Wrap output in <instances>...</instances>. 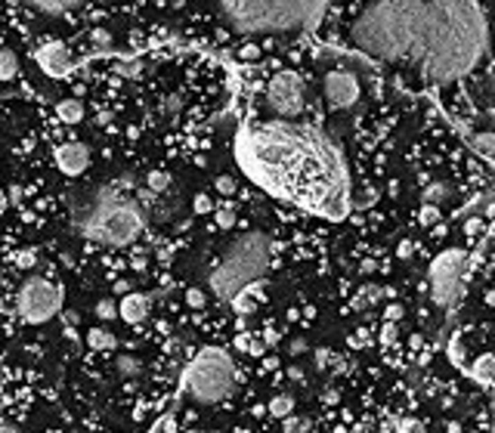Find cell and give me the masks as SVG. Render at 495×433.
<instances>
[{
    "instance_id": "obj_1",
    "label": "cell",
    "mask_w": 495,
    "mask_h": 433,
    "mask_svg": "<svg viewBox=\"0 0 495 433\" xmlns=\"http://www.w3.org/2000/svg\"><path fill=\"white\" fill-rule=\"evenodd\" d=\"M350 44L381 62L412 65L431 84L465 78L489 50L486 10L465 0H381L350 25Z\"/></svg>"
},
{
    "instance_id": "obj_2",
    "label": "cell",
    "mask_w": 495,
    "mask_h": 433,
    "mask_svg": "<svg viewBox=\"0 0 495 433\" xmlns=\"http://www.w3.org/2000/svg\"><path fill=\"white\" fill-rule=\"evenodd\" d=\"M235 158L269 195L332 220L347 214V164L338 145L316 127L294 121L242 127L235 136Z\"/></svg>"
},
{
    "instance_id": "obj_3",
    "label": "cell",
    "mask_w": 495,
    "mask_h": 433,
    "mask_svg": "<svg viewBox=\"0 0 495 433\" xmlns=\"http://www.w3.org/2000/svg\"><path fill=\"white\" fill-rule=\"evenodd\" d=\"M328 3H297V0H248V3H223V19L235 31H297L313 28Z\"/></svg>"
},
{
    "instance_id": "obj_4",
    "label": "cell",
    "mask_w": 495,
    "mask_h": 433,
    "mask_svg": "<svg viewBox=\"0 0 495 433\" xmlns=\"http://www.w3.org/2000/svg\"><path fill=\"white\" fill-rule=\"evenodd\" d=\"M267 266H269V238L263 232H245L226 248L223 260L210 272L208 285L217 301H233L257 276H263Z\"/></svg>"
},
{
    "instance_id": "obj_5",
    "label": "cell",
    "mask_w": 495,
    "mask_h": 433,
    "mask_svg": "<svg viewBox=\"0 0 495 433\" xmlns=\"http://www.w3.org/2000/svg\"><path fill=\"white\" fill-rule=\"evenodd\" d=\"M235 362L226 350L220 346H208L183 371V387L198 403H223L233 396L235 390Z\"/></svg>"
},
{
    "instance_id": "obj_6",
    "label": "cell",
    "mask_w": 495,
    "mask_h": 433,
    "mask_svg": "<svg viewBox=\"0 0 495 433\" xmlns=\"http://www.w3.org/2000/svg\"><path fill=\"white\" fill-rule=\"evenodd\" d=\"M146 229V217L136 204L124 202L118 198L115 192H102V202L99 208L90 214V220L84 223V236L87 238H96L102 245H130L134 238H140V232Z\"/></svg>"
},
{
    "instance_id": "obj_7",
    "label": "cell",
    "mask_w": 495,
    "mask_h": 433,
    "mask_svg": "<svg viewBox=\"0 0 495 433\" xmlns=\"http://www.w3.org/2000/svg\"><path fill=\"white\" fill-rule=\"evenodd\" d=\"M62 297H65L62 285L50 282V279H41V276H31V279H25L22 291H19L16 310L28 325H44V322H50L53 316L62 312Z\"/></svg>"
},
{
    "instance_id": "obj_8",
    "label": "cell",
    "mask_w": 495,
    "mask_h": 433,
    "mask_svg": "<svg viewBox=\"0 0 495 433\" xmlns=\"http://www.w3.org/2000/svg\"><path fill=\"white\" fill-rule=\"evenodd\" d=\"M465 269H467V254L461 248H452L446 254H440L437 260L431 263V297L437 306H455L465 291L461 279H465Z\"/></svg>"
},
{
    "instance_id": "obj_9",
    "label": "cell",
    "mask_w": 495,
    "mask_h": 433,
    "mask_svg": "<svg viewBox=\"0 0 495 433\" xmlns=\"http://www.w3.org/2000/svg\"><path fill=\"white\" fill-rule=\"evenodd\" d=\"M267 99L269 109L279 118H297L307 105V81L297 71H279L273 81L267 84Z\"/></svg>"
},
{
    "instance_id": "obj_10",
    "label": "cell",
    "mask_w": 495,
    "mask_h": 433,
    "mask_svg": "<svg viewBox=\"0 0 495 433\" xmlns=\"http://www.w3.org/2000/svg\"><path fill=\"white\" fill-rule=\"evenodd\" d=\"M325 99L332 109H350L359 99V81L353 71H328L325 78Z\"/></svg>"
},
{
    "instance_id": "obj_11",
    "label": "cell",
    "mask_w": 495,
    "mask_h": 433,
    "mask_svg": "<svg viewBox=\"0 0 495 433\" xmlns=\"http://www.w3.org/2000/svg\"><path fill=\"white\" fill-rule=\"evenodd\" d=\"M35 59H37L44 75H50V78H69L71 71H75V59H71L69 46L59 44V41L44 44L41 50L35 53Z\"/></svg>"
},
{
    "instance_id": "obj_12",
    "label": "cell",
    "mask_w": 495,
    "mask_h": 433,
    "mask_svg": "<svg viewBox=\"0 0 495 433\" xmlns=\"http://www.w3.org/2000/svg\"><path fill=\"white\" fill-rule=\"evenodd\" d=\"M56 164L62 173H69V177H78V173H84L90 168V149L84 143H65L56 149Z\"/></svg>"
},
{
    "instance_id": "obj_13",
    "label": "cell",
    "mask_w": 495,
    "mask_h": 433,
    "mask_svg": "<svg viewBox=\"0 0 495 433\" xmlns=\"http://www.w3.org/2000/svg\"><path fill=\"white\" fill-rule=\"evenodd\" d=\"M118 316L124 319V322H130V325H140L143 319L149 316V297L146 294H124V301L118 303Z\"/></svg>"
},
{
    "instance_id": "obj_14",
    "label": "cell",
    "mask_w": 495,
    "mask_h": 433,
    "mask_svg": "<svg viewBox=\"0 0 495 433\" xmlns=\"http://www.w3.org/2000/svg\"><path fill=\"white\" fill-rule=\"evenodd\" d=\"M471 378L483 390L492 387V378H495V356H492V353H480V356L474 359V362H471Z\"/></svg>"
},
{
    "instance_id": "obj_15",
    "label": "cell",
    "mask_w": 495,
    "mask_h": 433,
    "mask_svg": "<svg viewBox=\"0 0 495 433\" xmlns=\"http://www.w3.org/2000/svg\"><path fill=\"white\" fill-rule=\"evenodd\" d=\"M446 198H452V189H449V183H427L424 192H421V204H433V208H440V202H446Z\"/></svg>"
},
{
    "instance_id": "obj_16",
    "label": "cell",
    "mask_w": 495,
    "mask_h": 433,
    "mask_svg": "<svg viewBox=\"0 0 495 433\" xmlns=\"http://www.w3.org/2000/svg\"><path fill=\"white\" fill-rule=\"evenodd\" d=\"M56 115H59V121H65V124H78L84 118V103L81 99H62V103L56 105Z\"/></svg>"
},
{
    "instance_id": "obj_17",
    "label": "cell",
    "mask_w": 495,
    "mask_h": 433,
    "mask_svg": "<svg viewBox=\"0 0 495 433\" xmlns=\"http://www.w3.org/2000/svg\"><path fill=\"white\" fill-rule=\"evenodd\" d=\"M115 335L109 328H90L87 331V346L90 350H115Z\"/></svg>"
},
{
    "instance_id": "obj_18",
    "label": "cell",
    "mask_w": 495,
    "mask_h": 433,
    "mask_svg": "<svg viewBox=\"0 0 495 433\" xmlns=\"http://www.w3.org/2000/svg\"><path fill=\"white\" fill-rule=\"evenodd\" d=\"M294 409H297V403L288 393H279V396H273V403H269V415L273 418H291Z\"/></svg>"
},
{
    "instance_id": "obj_19",
    "label": "cell",
    "mask_w": 495,
    "mask_h": 433,
    "mask_svg": "<svg viewBox=\"0 0 495 433\" xmlns=\"http://www.w3.org/2000/svg\"><path fill=\"white\" fill-rule=\"evenodd\" d=\"M19 75V59L12 50H0V81H12Z\"/></svg>"
},
{
    "instance_id": "obj_20",
    "label": "cell",
    "mask_w": 495,
    "mask_h": 433,
    "mask_svg": "<svg viewBox=\"0 0 495 433\" xmlns=\"http://www.w3.org/2000/svg\"><path fill=\"white\" fill-rule=\"evenodd\" d=\"M471 149H477V155L483 161H492V130H483L480 136H471Z\"/></svg>"
},
{
    "instance_id": "obj_21",
    "label": "cell",
    "mask_w": 495,
    "mask_h": 433,
    "mask_svg": "<svg viewBox=\"0 0 495 433\" xmlns=\"http://www.w3.org/2000/svg\"><path fill=\"white\" fill-rule=\"evenodd\" d=\"M381 297H384V291L381 288H375V285H366V288L356 294V301H353V306L356 310H366V306H372V303H378Z\"/></svg>"
},
{
    "instance_id": "obj_22",
    "label": "cell",
    "mask_w": 495,
    "mask_h": 433,
    "mask_svg": "<svg viewBox=\"0 0 495 433\" xmlns=\"http://www.w3.org/2000/svg\"><path fill=\"white\" fill-rule=\"evenodd\" d=\"M115 369L121 371L124 378H136L143 371V365H140V359H136V356H127V353H124V356L115 359Z\"/></svg>"
},
{
    "instance_id": "obj_23",
    "label": "cell",
    "mask_w": 495,
    "mask_h": 433,
    "mask_svg": "<svg viewBox=\"0 0 495 433\" xmlns=\"http://www.w3.org/2000/svg\"><path fill=\"white\" fill-rule=\"evenodd\" d=\"M41 12H50V16H62V12H69L71 6H78V3H69V0H41V3H35Z\"/></svg>"
},
{
    "instance_id": "obj_24",
    "label": "cell",
    "mask_w": 495,
    "mask_h": 433,
    "mask_svg": "<svg viewBox=\"0 0 495 433\" xmlns=\"http://www.w3.org/2000/svg\"><path fill=\"white\" fill-rule=\"evenodd\" d=\"M217 226H220V229H233L235 226V208L233 204H223V208L217 211Z\"/></svg>"
},
{
    "instance_id": "obj_25",
    "label": "cell",
    "mask_w": 495,
    "mask_h": 433,
    "mask_svg": "<svg viewBox=\"0 0 495 433\" xmlns=\"http://www.w3.org/2000/svg\"><path fill=\"white\" fill-rule=\"evenodd\" d=\"M168 186H170L168 173H161V170H152L149 173V192H168Z\"/></svg>"
},
{
    "instance_id": "obj_26",
    "label": "cell",
    "mask_w": 495,
    "mask_h": 433,
    "mask_svg": "<svg viewBox=\"0 0 495 433\" xmlns=\"http://www.w3.org/2000/svg\"><path fill=\"white\" fill-rule=\"evenodd\" d=\"M418 220H421V226H433V223H440V208H433V204H421Z\"/></svg>"
},
{
    "instance_id": "obj_27",
    "label": "cell",
    "mask_w": 495,
    "mask_h": 433,
    "mask_svg": "<svg viewBox=\"0 0 495 433\" xmlns=\"http://www.w3.org/2000/svg\"><path fill=\"white\" fill-rule=\"evenodd\" d=\"M396 433H424V424L415 418H402V421H396Z\"/></svg>"
},
{
    "instance_id": "obj_28",
    "label": "cell",
    "mask_w": 495,
    "mask_h": 433,
    "mask_svg": "<svg viewBox=\"0 0 495 433\" xmlns=\"http://www.w3.org/2000/svg\"><path fill=\"white\" fill-rule=\"evenodd\" d=\"M93 310H96L99 319H115V316H118V303H115V301H99Z\"/></svg>"
},
{
    "instance_id": "obj_29",
    "label": "cell",
    "mask_w": 495,
    "mask_h": 433,
    "mask_svg": "<svg viewBox=\"0 0 495 433\" xmlns=\"http://www.w3.org/2000/svg\"><path fill=\"white\" fill-rule=\"evenodd\" d=\"M214 186H217V192H220V195H233V192L239 189L233 177H217V179H214Z\"/></svg>"
},
{
    "instance_id": "obj_30",
    "label": "cell",
    "mask_w": 495,
    "mask_h": 433,
    "mask_svg": "<svg viewBox=\"0 0 495 433\" xmlns=\"http://www.w3.org/2000/svg\"><path fill=\"white\" fill-rule=\"evenodd\" d=\"M402 312H406V310H402V303H387V306H384V322L396 325V322L402 319Z\"/></svg>"
},
{
    "instance_id": "obj_31",
    "label": "cell",
    "mask_w": 495,
    "mask_h": 433,
    "mask_svg": "<svg viewBox=\"0 0 495 433\" xmlns=\"http://www.w3.org/2000/svg\"><path fill=\"white\" fill-rule=\"evenodd\" d=\"M233 306H235V312H239V316H245V312H254V301H251V297H245V294H239V297H233Z\"/></svg>"
},
{
    "instance_id": "obj_32",
    "label": "cell",
    "mask_w": 495,
    "mask_h": 433,
    "mask_svg": "<svg viewBox=\"0 0 495 433\" xmlns=\"http://www.w3.org/2000/svg\"><path fill=\"white\" fill-rule=\"evenodd\" d=\"M396 337H399V331H396V325H390V322H384V325H381V341H384L387 346H390V344H396Z\"/></svg>"
},
{
    "instance_id": "obj_33",
    "label": "cell",
    "mask_w": 495,
    "mask_h": 433,
    "mask_svg": "<svg viewBox=\"0 0 495 433\" xmlns=\"http://www.w3.org/2000/svg\"><path fill=\"white\" fill-rule=\"evenodd\" d=\"M195 214H210V211H214V204H210V198L208 195H195Z\"/></svg>"
},
{
    "instance_id": "obj_34",
    "label": "cell",
    "mask_w": 495,
    "mask_h": 433,
    "mask_svg": "<svg viewBox=\"0 0 495 433\" xmlns=\"http://www.w3.org/2000/svg\"><path fill=\"white\" fill-rule=\"evenodd\" d=\"M186 303L195 306V310H201V306H204V294H201L198 288H189V291H186Z\"/></svg>"
},
{
    "instance_id": "obj_35",
    "label": "cell",
    "mask_w": 495,
    "mask_h": 433,
    "mask_svg": "<svg viewBox=\"0 0 495 433\" xmlns=\"http://www.w3.org/2000/svg\"><path fill=\"white\" fill-rule=\"evenodd\" d=\"M118 71H121L124 78H136V75L143 71V65H140V62H127V65L121 62V65H118Z\"/></svg>"
},
{
    "instance_id": "obj_36",
    "label": "cell",
    "mask_w": 495,
    "mask_h": 433,
    "mask_svg": "<svg viewBox=\"0 0 495 433\" xmlns=\"http://www.w3.org/2000/svg\"><path fill=\"white\" fill-rule=\"evenodd\" d=\"M412 251H415V245L408 242V238H402V242H399V248H396V257L408 260V257H412Z\"/></svg>"
},
{
    "instance_id": "obj_37",
    "label": "cell",
    "mask_w": 495,
    "mask_h": 433,
    "mask_svg": "<svg viewBox=\"0 0 495 433\" xmlns=\"http://www.w3.org/2000/svg\"><path fill=\"white\" fill-rule=\"evenodd\" d=\"M90 37H93V44H99V46H109V44H111V35H109L105 28H96Z\"/></svg>"
},
{
    "instance_id": "obj_38",
    "label": "cell",
    "mask_w": 495,
    "mask_h": 433,
    "mask_svg": "<svg viewBox=\"0 0 495 433\" xmlns=\"http://www.w3.org/2000/svg\"><path fill=\"white\" fill-rule=\"evenodd\" d=\"M449 356H452L455 365H461V337H452V346H449Z\"/></svg>"
},
{
    "instance_id": "obj_39",
    "label": "cell",
    "mask_w": 495,
    "mask_h": 433,
    "mask_svg": "<svg viewBox=\"0 0 495 433\" xmlns=\"http://www.w3.org/2000/svg\"><path fill=\"white\" fill-rule=\"evenodd\" d=\"M338 399H341V393H338V390H334V387H328V390H322V403H325V405H334V403H338Z\"/></svg>"
},
{
    "instance_id": "obj_40",
    "label": "cell",
    "mask_w": 495,
    "mask_h": 433,
    "mask_svg": "<svg viewBox=\"0 0 495 433\" xmlns=\"http://www.w3.org/2000/svg\"><path fill=\"white\" fill-rule=\"evenodd\" d=\"M35 263H37L35 251H22V254H19V266H35Z\"/></svg>"
},
{
    "instance_id": "obj_41",
    "label": "cell",
    "mask_w": 495,
    "mask_h": 433,
    "mask_svg": "<svg viewBox=\"0 0 495 433\" xmlns=\"http://www.w3.org/2000/svg\"><path fill=\"white\" fill-rule=\"evenodd\" d=\"M328 362H332V350H319V353H316V365H319V369H322V365H328Z\"/></svg>"
},
{
    "instance_id": "obj_42",
    "label": "cell",
    "mask_w": 495,
    "mask_h": 433,
    "mask_svg": "<svg viewBox=\"0 0 495 433\" xmlns=\"http://www.w3.org/2000/svg\"><path fill=\"white\" fill-rule=\"evenodd\" d=\"M307 346H309V344L303 341V337H297V341L291 344V353H294V356H300V353H307Z\"/></svg>"
},
{
    "instance_id": "obj_43",
    "label": "cell",
    "mask_w": 495,
    "mask_h": 433,
    "mask_svg": "<svg viewBox=\"0 0 495 433\" xmlns=\"http://www.w3.org/2000/svg\"><path fill=\"white\" fill-rule=\"evenodd\" d=\"M477 229H480V220H467V223H465V232H467V236H477Z\"/></svg>"
},
{
    "instance_id": "obj_44",
    "label": "cell",
    "mask_w": 495,
    "mask_h": 433,
    "mask_svg": "<svg viewBox=\"0 0 495 433\" xmlns=\"http://www.w3.org/2000/svg\"><path fill=\"white\" fill-rule=\"evenodd\" d=\"M115 291L118 294H130V282L127 279H124V282H115Z\"/></svg>"
},
{
    "instance_id": "obj_45",
    "label": "cell",
    "mask_w": 495,
    "mask_h": 433,
    "mask_svg": "<svg viewBox=\"0 0 495 433\" xmlns=\"http://www.w3.org/2000/svg\"><path fill=\"white\" fill-rule=\"evenodd\" d=\"M62 322L69 325V328L71 325H78V312H62Z\"/></svg>"
},
{
    "instance_id": "obj_46",
    "label": "cell",
    "mask_w": 495,
    "mask_h": 433,
    "mask_svg": "<svg viewBox=\"0 0 495 433\" xmlns=\"http://www.w3.org/2000/svg\"><path fill=\"white\" fill-rule=\"evenodd\" d=\"M10 198H12V202H22V186H12V189H10Z\"/></svg>"
},
{
    "instance_id": "obj_47",
    "label": "cell",
    "mask_w": 495,
    "mask_h": 433,
    "mask_svg": "<svg viewBox=\"0 0 495 433\" xmlns=\"http://www.w3.org/2000/svg\"><path fill=\"white\" fill-rule=\"evenodd\" d=\"M288 375H291V381H303V371L300 369H291Z\"/></svg>"
},
{
    "instance_id": "obj_48",
    "label": "cell",
    "mask_w": 495,
    "mask_h": 433,
    "mask_svg": "<svg viewBox=\"0 0 495 433\" xmlns=\"http://www.w3.org/2000/svg\"><path fill=\"white\" fill-rule=\"evenodd\" d=\"M168 109H170V112H177V109H180V96H174V99H170V103H168Z\"/></svg>"
},
{
    "instance_id": "obj_49",
    "label": "cell",
    "mask_w": 495,
    "mask_h": 433,
    "mask_svg": "<svg viewBox=\"0 0 495 433\" xmlns=\"http://www.w3.org/2000/svg\"><path fill=\"white\" fill-rule=\"evenodd\" d=\"M109 121H111V115H109V112H102V115L96 118V124H109Z\"/></svg>"
},
{
    "instance_id": "obj_50",
    "label": "cell",
    "mask_w": 495,
    "mask_h": 433,
    "mask_svg": "<svg viewBox=\"0 0 495 433\" xmlns=\"http://www.w3.org/2000/svg\"><path fill=\"white\" fill-rule=\"evenodd\" d=\"M0 433H19L16 427H10V424H0Z\"/></svg>"
},
{
    "instance_id": "obj_51",
    "label": "cell",
    "mask_w": 495,
    "mask_h": 433,
    "mask_svg": "<svg viewBox=\"0 0 495 433\" xmlns=\"http://www.w3.org/2000/svg\"><path fill=\"white\" fill-rule=\"evenodd\" d=\"M449 433H461V424H446Z\"/></svg>"
},
{
    "instance_id": "obj_52",
    "label": "cell",
    "mask_w": 495,
    "mask_h": 433,
    "mask_svg": "<svg viewBox=\"0 0 495 433\" xmlns=\"http://www.w3.org/2000/svg\"><path fill=\"white\" fill-rule=\"evenodd\" d=\"M189 433H201V430H189Z\"/></svg>"
}]
</instances>
